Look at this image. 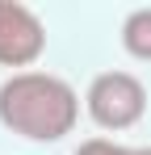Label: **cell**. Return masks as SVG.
<instances>
[{
	"label": "cell",
	"instance_id": "cell-3",
	"mask_svg": "<svg viewBox=\"0 0 151 155\" xmlns=\"http://www.w3.org/2000/svg\"><path fill=\"white\" fill-rule=\"evenodd\" d=\"M46 51V29L21 0H0V67H29Z\"/></svg>",
	"mask_w": 151,
	"mask_h": 155
},
{
	"label": "cell",
	"instance_id": "cell-1",
	"mask_svg": "<svg viewBox=\"0 0 151 155\" xmlns=\"http://www.w3.org/2000/svg\"><path fill=\"white\" fill-rule=\"evenodd\" d=\"M80 122V97L50 71H13L0 84V126L29 143H59Z\"/></svg>",
	"mask_w": 151,
	"mask_h": 155
},
{
	"label": "cell",
	"instance_id": "cell-2",
	"mask_svg": "<svg viewBox=\"0 0 151 155\" xmlns=\"http://www.w3.org/2000/svg\"><path fill=\"white\" fill-rule=\"evenodd\" d=\"M84 109L101 130H130L147 113V88L130 71H101L84 92Z\"/></svg>",
	"mask_w": 151,
	"mask_h": 155
},
{
	"label": "cell",
	"instance_id": "cell-5",
	"mask_svg": "<svg viewBox=\"0 0 151 155\" xmlns=\"http://www.w3.org/2000/svg\"><path fill=\"white\" fill-rule=\"evenodd\" d=\"M72 155H151V147H122V143H109V138H88Z\"/></svg>",
	"mask_w": 151,
	"mask_h": 155
},
{
	"label": "cell",
	"instance_id": "cell-4",
	"mask_svg": "<svg viewBox=\"0 0 151 155\" xmlns=\"http://www.w3.org/2000/svg\"><path fill=\"white\" fill-rule=\"evenodd\" d=\"M122 46L130 59L151 63V8H134L122 21Z\"/></svg>",
	"mask_w": 151,
	"mask_h": 155
}]
</instances>
